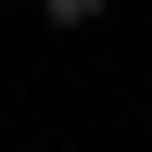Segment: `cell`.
Here are the masks:
<instances>
[{
  "label": "cell",
  "instance_id": "cell-1",
  "mask_svg": "<svg viewBox=\"0 0 152 152\" xmlns=\"http://www.w3.org/2000/svg\"><path fill=\"white\" fill-rule=\"evenodd\" d=\"M38 13H51L64 38H76V26H102V0H38Z\"/></svg>",
  "mask_w": 152,
  "mask_h": 152
}]
</instances>
